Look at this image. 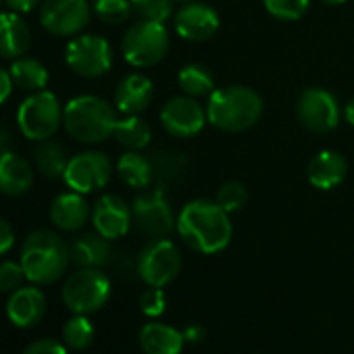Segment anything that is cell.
<instances>
[{"mask_svg":"<svg viewBox=\"0 0 354 354\" xmlns=\"http://www.w3.org/2000/svg\"><path fill=\"white\" fill-rule=\"evenodd\" d=\"M175 230L190 250L201 254H217L225 250L234 236L230 213L211 201L188 203L177 215Z\"/></svg>","mask_w":354,"mask_h":354,"instance_id":"cell-1","label":"cell"},{"mask_svg":"<svg viewBox=\"0 0 354 354\" xmlns=\"http://www.w3.org/2000/svg\"><path fill=\"white\" fill-rule=\"evenodd\" d=\"M19 263L28 281L36 286H50L63 277L71 263L69 244L57 232L36 230L24 240Z\"/></svg>","mask_w":354,"mask_h":354,"instance_id":"cell-2","label":"cell"},{"mask_svg":"<svg viewBox=\"0 0 354 354\" xmlns=\"http://www.w3.org/2000/svg\"><path fill=\"white\" fill-rule=\"evenodd\" d=\"M117 111L98 96H75L63 109L65 131L82 144H100L115 133Z\"/></svg>","mask_w":354,"mask_h":354,"instance_id":"cell-3","label":"cell"},{"mask_svg":"<svg viewBox=\"0 0 354 354\" xmlns=\"http://www.w3.org/2000/svg\"><path fill=\"white\" fill-rule=\"evenodd\" d=\"M263 115L261 96L246 86H225L215 90L207 102V117L221 131H246Z\"/></svg>","mask_w":354,"mask_h":354,"instance_id":"cell-4","label":"cell"},{"mask_svg":"<svg viewBox=\"0 0 354 354\" xmlns=\"http://www.w3.org/2000/svg\"><path fill=\"white\" fill-rule=\"evenodd\" d=\"M111 298V279L100 269L80 267L63 283V302L73 315H92Z\"/></svg>","mask_w":354,"mask_h":354,"instance_id":"cell-5","label":"cell"},{"mask_svg":"<svg viewBox=\"0 0 354 354\" xmlns=\"http://www.w3.org/2000/svg\"><path fill=\"white\" fill-rule=\"evenodd\" d=\"M63 123V111L57 96L48 90L32 92L17 109V127L21 136L34 142L50 140Z\"/></svg>","mask_w":354,"mask_h":354,"instance_id":"cell-6","label":"cell"},{"mask_svg":"<svg viewBox=\"0 0 354 354\" xmlns=\"http://www.w3.org/2000/svg\"><path fill=\"white\" fill-rule=\"evenodd\" d=\"M167 50H169L167 28L162 24H154L146 19L133 24L121 40L123 59L133 67H152L165 59Z\"/></svg>","mask_w":354,"mask_h":354,"instance_id":"cell-7","label":"cell"},{"mask_svg":"<svg viewBox=\"0 0 354 354\" xmlns=\"http://www.w3.org/2000/svg\"><path fill=\"white\" fill-rule=\"evenodd\" d=\"M136 271L146 286L165 288L182 271V252L171 240L156 238L140 250Z\"/></svg>","mask_w":354,"mask_h":354,"instance_id":"cell-8","label":"cell"},{"mask_svg":"<svg viewBox=\"0 0 354 354\" xmlns=\"http://www.w3.org/2000/svg\"><path fill=\"white\" fill-rule=\"evenodd\" d=\"M65 61L82 77H100L113 65V50L102 36L77 34L65 48Z\"/></svg>","mask_w":354,"mask_h":354,"instance_id":"cell-9","label":"cell"},{"mask_svg":"<svg viewBox=\"0 0 354 354\" xmlns=\"http://www.w3.org/2000/svg\"><path fill=\"white\" fill-rule=\"evenodd\" d=\"M111 160L104 152L98 150H84L69 158L63 180L65 184L80 194H92L102 190L111 180Z\"/></svg>","mask_w":354,"mask_h":354,"instance_id":"cell-10","label":"cell"},{"mask_svg":"<svg viewBox=\"0 0 354 354\" xmlns=\"http://www.w3.org/2000/svg\"><path fill=\"white\" fill-rule=\"evenodd\" d=\"M90 21L88 0H44L40 9L42 28L57 38L77 36Z\"/></svg>","mask_w":354,"mask_h":354,"instance_id":"cell-11","label":"cell"},{"mask_svg":"<svg viewBox=\"0 0 354 354\" xmlns=\"http://www.w3.org/2000/svg\"><path fill=\"white\" fill-rule=\"evenodd\" d=\"M131 215L138 230L152 240L165 238L173 232L177 219L173 217L171 205L167 203L160 188L138 194L131 203Z\"/></svg>","mask_w":354,"mask_h":354,"instance_id":"cell-12","label":"cell"},{"mask_svg":"<svg viewBox=\"0 0 354 354\" xmlns=\"http://www.w3.org/2000/svg\"><path fill=\"white\" fill-rule=\"evenodd\" d=\"M298 121L315 133H329L339 123V106L331 92L323 88H306L296 102Z\"/></svg>","mask_w":354,"mask_h":354,"instance_id":"cell-13","label":"cell"},{"mask_svg":"<svg viewBox=\"0 0 354 354\" xmlns=\"http://www.w3.org/2000/svg\"><path fill=\"white\" fill-rule=\"evenodd\" d=\"M207 121V109H203L196 98L186 94L171 98L160 109V123L175 138H192L201 133Z\"/></svg>","mask_w":354,"mask_h":354,"instance_id":"cell-14","label":"cell"},{"mask_svg":"<svg viewBox=\"0 0 354 354\" xmlns=\"http://www.w3.org/2000/svg\"><path fill=\"white\" fill-rule=\"evenodd\" d=\"M133 215L131 207L117 194H104L94 203L92 209V223L94 230L104 236L106 240L123 238L131 227Z\"/></svg>","mask_w":354,"mask_h":354,"instance_id":"cell-15","label":"cell"},{"mask_svg":"<svg viewBox=\"0 0 354 354\" xmlns=\"http://www.w3.org/2000/svg\"><path fill=\"white\" fill-rule=\"evenodd\" d=\"M175 32L188 42H207L211 40L219 30V15L213 7L203 3H186L177 11L175 19Z\"/></svg>","mask_w":354,"mask_h":354,"instance_id":"cell-16","label":"cell"},{"mask_svg":"<svg viewBox=\"0 0 354 354\" xmlns=\"http://www.w3.org/2000/svg\"><path fill=\"white\" fill-rule=\"evenodd\" d=\"M46 315V296L34 286H21L7 300V317L15 327L28 329L38 325Z\"/></svg>","mask_w":354,"mask_h":354,"instance_id":"cell-17","label":"cell"},{"mask_svg":"<svg viewBox=\"0 0 354 354\" xmlns=\"http://www.w3.org/2000/svg\"><path fill=\"white\" fill-rule=\"evenodd\" d=\"M34 186V169L21 154L7 150L0 152V194L24 196Z\"/></svg>","mask_w":354,"mask_h":354,"instance_id":"cell-18","label":"cell"},{"mask_svg":"<svg viewBox=\"0 0 354 354\" xmlns=\"http://www.w3.org/2000/svg\"><path fill=\"white\" fill-rule=\"evenodd\" d=\"M346 173H348V162L335 150L317 152L308 160V167H306L308 182L317 190H333V188H337L346 180Z\"/></svg>","mask_w":354,"mask_h":354,"instance_id":"cell-19","label":"cell"},{"mask_svg":"<svg viewBox=\"0 0 354 354\" xmlns=\"http://www.w3.org/2000/svg\"><path fill=\"white\" fill-rule=\"evenodd\" d=\"M154 86L142 73H131L123 77L115 90V106L123 115H138L146 111L152 102Z\"/></svg>","mask_w":354,"mask_h":354,"instance_id":"cell-20","label":"cell"},{"mask_svg":"<svg viewBox=\"0 0 354 354\" xmlns=\"http://www.w3.org/2000/svg\"><path fill=\"white\" fill-rule=\"evenodd\" d=\"M50 221L59 232H77L90 219V207L80 192H65L59 194L50 205Z\"/></svg>","mask_w":354,"mask_h":354,"instance_id":"cell-21","label":"cell"},{"mask_svg":"<svg viewBox=\"0 0 354 354\" xmlns=\"http://www.w3.org/2000/svg\"><path fill=\"white\" fill-rule=\"evenodd\" d=\"M32 46V32L28 21L19 13H0V57L19 59Z\"/></svg>","mask_w":354,"mask_h":354,"instance_id":"cell-22","label":"cell"},{"mask_svg":"<svg viewBox=\"0 0 354 354\" xmlns=\"http://www.w3.org/2000/svg\"><path fill=\"white\" fill-rule=\"evenodd\" d=\"M69 257L71 263L75 267H92V269H100L104 265L111 263L113 259V248H111V240H106L104 236H100L98 232H90V234H82L77 236L71 246H69Z\"/></svg>","mask_w":354,"mask_h":354,"instance_id":"cell-23","label":"cell"},{"mask_svg":"<svg viewBox=\"0 0 354 354\" xmlns=\"http://www.w3.org/2000/svg\"><path fill=\"white\" fill-rule=\"evenodd\" d=\"M144 354H180L186 344L184 331L165 323H146L138 335Z\"/></svg>","mask_w":354,"mask_h":354,"instance_id":"cell-24","label":"cell"},{"mask_svg":"<svg viewBox=\"0 0 354 354\" xmlns=\"http://www.w3.org/2000/svg\"><path fill=\"white\" fill-rule=\"evenodd\" d=\"M117 173L121 182L133 190H146L154 182V167L150 156L140 154V150H127L117 160Z\"/></svg>","mask_w":354,"mask_h":354,"instance_id":"cell-25","label":"cell"},{"mask_svg":"<svg viewBox=\"0 0 354 354\" xmlns=\"http://www.w3.org/2000/svg\"><path fill=\"white\" fill-rule=\"evenodd\" d=\"M34 162H36V169L44 177H48V180H61L65 175L69 158H67L63 144L55 140H42L34 148Z\"/></svg>","mask_w":354,"mask_h":354,"instance_id":"cell-26","label":"cell"},{"mask_svg":"<svg viewBox=\"0 0 354 354\" xmlns=\"http://www.w3.org/2000/svg\"><path fill=\"white\" fill-rule=\"evenodd\" d=\"M11 77L26 92H40L48 86V69L34 57H19L11 65Z\"/></svg>","mask_w":354,"mask_h":354,"instance_id":"cell-27","label":"cell"},{"mask_svg":"<svg viewBox=\"0 0 354 354\" xmlns=\"http://www.w3.org/2000/svg\"><path fill=\"white\" fill-rule=\"evenodd\" d=\"M113 136L127 150H144L152 140L150 125L138 115H125L123 119H119Z\"/></svg>","mask_w":354,"mask_h":354,"instance_id":"cell-28","label":"cell"},{"mask_svg":"<svg viewBox=\"0 0 354 354\" xmlns=\"http://www.w3.org/2000/svg\"><path fill=\"white\" fill-rule=\"evenodd\" d=\"M150 160L154 167V180H158L162 186L177 184L188 169V158L177 150H156L150 154Z\"/></svg>","mask_w":354,"mask_h":354,"instance_id":"cell-29","label":"cell"},{"mask_svg":"<svg viewBox=\"0 0 354 354\" xmlns=\"http://www.w3.org/2000/svg\"><path fill=\"white\" fill-rule=\"evenodd\" d=\"M177 84H180L182 92L192 98H205L215 92V80L211 71L203 65H186L177 73Z\"/></svg>","mask_w":354,"mask_h":354,"instance_id":"cell-30","label":"cell"},{"mask_svg":"<svg viewBox=\"0 0 354 354\" xmlns=\"http://www.w3.org/2000/svg\"><path fill=\"white\" fill-rule=\"evenodd\" d=\"M94 339V325L88 315H73L63 327V342L71 350H84Z\"/></svg>","mask_w":354,"mask_h":354,"instance_id":"cell-31","label":"cell"},{"mask_svg":"<svg viewBox=\"0 0 354 354\" xmlns=\"http://www.w3.org/2000/svg\"><path fill=\"white\" fill-rule=\"evenodd\" d=\"M131 11H133V5L129 0H96L94 3L96 17L109 26L125 24L131 17Z\"/></svg>","mask_w":354,"mask_h":354,"instance_id":"cell-32","label":"cell"},{"mask_svg":"<svg viewBox=\"0 0 354 354\" xmlns=\"http://www.w3.org/2000/svg\"><path fill=\"white\" fill-rule=\"evenodd\" d=\"M265 11L279 21H298L308 11L310 0H263Z\"/></svg>","mask_w":354,"mask_h":354,"instance_id":"cell-33","label":"cell"},{"mask_svg":"<svg viewBox=\"0 0 354 354\" xmlns=\"http://www.w3.org/2000/svg\"><path fill=\"white\" fill-rule=\"evenodd\" d=\"M225 213H236L240 209L246 207L248 203V190L242 182H225L219 192H217V201H215Z\"/></svg>","mask_w":354,"mask_h":354,"instance_id":"cell-34","label":"cell"},{"mask_svg":"<svg viewBox=\"0 0 354 354\" xmlns=\"http://www.w3.org/2000/svg\"><path fill=\"white\" fill-rule=\"evenodd\" d=\"M26 279L21 263L15 261H3L0 263V294H13L21 288Z\"/></svg>","mask_w":354,"mask_h":354,"instance_id":"cell-35","label":"cell"},{"mask_svg":"<svg viewBox=\"0 0 354 354\" xmlns=\"http://www.w3.org/2000/svg\"><path fill=\"white\" fill-rule=\"evenodd\" d=\"M140 308L146 317H160L167 308V298H165V292L162 288H154V286H148L146 292H142L140 296Z\"/></svg>","mask_w":354,"mask_h":354,"instance_id":"cell-36","label":"cell"},{"mask_svg":"<svg viewBox=\"0 0 354 354\" xmlns=\"http://www.w3.org/2000/svg\"><path fill=\"white\" fill-rule=\"evenodd\" d=\"M138 15L146 21H154V24H167V19L171 17V0H146L142 7L136 9Z\"/></svg>","mask_w":354,"mask_h":354,"instance_id":"cell-37","label":"cell"},{"mask_svg":"<svg viewBox=\"0 0 354 354\" xmlns=\"http://www.w3.org/2000/svg\"><path fill=\"white\" fill-rule=\"evenodd\" d=\"M21 354H67V346H65V342L61 344L59 339L42 337V339L32 342Z\"/></svg>","mask_w":354,"mask_h":354,"instance_id":"cell-38","label":"cell"},{"mask_svg":"<svg viewBox=\"0 0 354 354\" xmlns=\"http://www.w3.org/2000/svg\"><path fill=\"white\" fill-rule=\"evenodd\" d=\"M15 246V230L13 225L0 217V257L7 254Z\"/></svg>","mask_w":354,"mask_h":354,"instance_id":"cell-39","label":"cell"},{"mask_svg":"<svg viewBox=\"0 0 354 354\" xmlns=\"http://www.w3.org/2000/svg\"><path fill=\"white\" fill-rule=\"evenodd\" d=\"M13 77H11V71H7L5 67H0V104H5L13 92Z\"/></svg>","mask_w":354,"mask_h":354,"instance_id":"cell-40","label":"cell"},{"mask_svg":"<svg viewBox=\"0 0 354 354\" xmlns=\"http://www.w3.org/2000/svg\"><path fill=\"white\" fill-rule=\"evenodd\" d=\"M3 3L7 5L9 11L19 13V15H26V13H30V11H34L38 7L40 0H3Z\"/></svg>","mask_w":354,"mask_h":354,"instance_id":"cell-41","label":"cell"},{"mask_svg":"<svg viewBox=\"0 0 354 354\" xmlns=\"http://www.w3.org/2000/svg\"><path fill=\"white\" fill-rule=\"evenodd\" d=\"M11 146H13V133L5 125H0V152L11 150Z\"/></svg>","mask_w":354,"mask_h":354,"instance_id":"cell-42","label":"cell"},{"mask_svg":"<svg viewBox=\"0 0 354 354\" xmlns=\"http://www.w3.org/2000/svg\"><path fill=\"white\" fill-rule=\"evenodd\" d=\"M184 335H186V342L196 344V342H201V339L205 337V329H203L201 325H192V327H188V329L184 331Z\"/></svg>","mask_w":354,"mask_h":354,"instance_id":"cell-43","label":"cell"},{"mask_svg":"<svg viewBox=\"0 0 354 354\" xmlns=\"http://www.w3.org/2000/svg\"><path fill=\"white\" fill-rule=\"evenodd\" d=\"M344 119L354 127V98H350L346 102V109H344Z\"/></svg>","mask_w":354,"mask_h":354,"instance_id":"cell-44","label":"cell"},{"mask_svg":"<svg viewBox=\"0 0 354 354\" xmlns=\"http://www.w3.org/2000/svg\"><path fill=\"white\" fill-rule=\"evenodd\" d=\"M323 3H325V5H344L346 0H323Z\"/></svg>","mask_w":354,"mask_h":354,"instance_id":"cell-45","label":"cell"},{"mask_svg":"<svg viewBox=\"0 0 354 354\" xmlns=\"http://www.w3.org/2000/svg\"><path fill=\"white\" fill-rule=\"evenodd\" d=\"M129 3L133 5V9H138V7H142L146 3V0H129Z\"/></svg>","mask_w":354,"mask_h":354,"instance_id":"cell-46","label":"cell"},{"mask_svg":"<svg viewBox=\"0 0 354 354\" xmlns=\"http://www.w3.org/2000/svg\"><path fill=\"white\" fill-rule=\"evenodd\" d=\"M171 3H182V5H186V3H194V0H171Z\"/></svg>","mask_w":354,"mask_h":354,"instance_id":"cell-47","label":"cell"},{"mask_svg":"<svg viewBox=\"0 0 354 354\" xmlns=\"http://www.w3.org/2000/svg\"><path fill=\"white\" fill-rule=\"evenodd\" d=\"M0 5H3V0H0Z\"/></svg>","mask_w":354,"mask_h":354,"instance_id":"cell-48","label":"cell"}]
</instances>
